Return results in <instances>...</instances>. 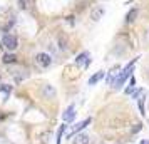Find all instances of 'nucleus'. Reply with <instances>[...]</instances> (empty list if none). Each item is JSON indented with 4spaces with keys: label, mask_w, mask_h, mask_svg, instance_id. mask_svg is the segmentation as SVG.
I'll list each match as a JSON object with an SVG mask.
<instances>
[{
    "label": "nucleus",
    "mask_w": 149,
    "mask_h": 144,
    "mask_svg": "<svg viewBox=\"0 0 149 144\" xmlns=\"http://www.w3.org/2000/svg\"><path fill=\"white\" fill-rule=\"evenodd\" d=\"M2 45L7 49V50H15V49L19 47V40H17V37L12 34H7V35H3V39H2Z\"/></svg>",
    "instance_id": "obj_1"
},
{
    "label": "nucleus",
    "mask_w": 149,
    "mask_h": 144,
    "mask_svg": "<svg viewBox=\"0 0 149 144\" xmlns=\"http://www.w3.org/2000/svg\"><path fill=\"white\" fill-rule=\"evenodd\" d=\"M89 124H91V117H87V119H84V121H82V122H79V124H74V126H72V127H70V129H69V132H67V139H70V137H74L75 134H79V132H81L82 129H84V127H87Z\"/></svg>",
    "instance_id": "obj_2"
},
{
    "label": "nucleus",
    "mask_w": 149,
    "mask_h": 144,
    "mask_svg": "<svg viewBox=\"0 0 149 144\" xmlns=\"http://www.w3.org/2000/svg\"><path fill=\"white\" fill-rule=\"evenodd\" d=\"M35 62H37V65H40V67H49V65L52 64V59H50V55L49 54L40 52V54L35 55Z\"/></svg>",
    "instance_id": "obj_3"
},
{
    "label": "nucleus",
    "mask_w": 149,
    "mask_h": 144,
    "mask_svg": "<svg viewBox=\"0 0 149 144\" xmlns=\"http://www.w3.org/2000/svg\"><path fill=\"white\" fill-rule=\"evenodd\" d=\"M91 59H89V52H82V54L77 55V59H75V64L77 65H82V67H87Z\"/></svg>",
    "instance_id": "obj_4"
},
{
    "label": "nucleus",
    "mask_w": 149,
    "mask_h": 144,
    "mask_svg": "<svg viewBox=\"0 0 149 144\" xmlns=\"http://www.w3.org/2000/svg\"><path fill=\"white\" fill-rule=\"evenodd\" d=\"M74 117H75V107L74 106H69L67 109H65V112H64L62 119H64V122H70Z\"/></svg>",
    "instance_id": "obj_5"
},
{
    "label": "nucleus",
    "mask_w": 149,
    "mask_h": 144,
    "mask_svg": "<svg viewBox=\"0 0 149 144\" xmlns=\"http://www.w3.org/2000/svg\"><path fill=\"white\" fill-rule=\"evenodd\" d=\"M136 62H137V59H132V61L129 62L127 65L124 67V70L121 72V77H124V79H127V77L131 76V72L134 70V64H136Z\"/></svg>",
    "instance_id": "obj_6"
},
{
    "label": "nucleus",
    "mask_w": 149,
    "mask_h": 144,
    "mask_svg": "<svg viewBox=\"0 0 149 144\" xmlns=\"http://www.w3.org/2000/svg\"><path fill=\"white\" fill-rule=\"evenodd\" d=\"M72 144H89V136L79 132V134H75V136L72 137Z\"/></svg>",
    "instance_id": "obj_7"
},
{
    "label": "nucleus",
    "mask_w": 149,
    "mask_h": 144,
    "mask_svg": "<svg viewBox=\"0 0 149 144\" xmlns=\"http://www.w3.org/2000/svg\"><path fill=\"white\" fill-rule=\"evenodd\" d=\"M106 76V72H102V70H99V72H95L94 76L91 77V79H89V86H95V84L99 82V81H101L102 77Z\"/></svg>",
    "instance_id": "obj_8"
},
{
    "label": "nucleus",
    "mask_w": 149,
    "mask_h": 144,
    "mask_svg": "<svg viewBox=\"0 0 149 144\" xmlns=\"http://www.w3.org/2000/svg\"><path fill=\"white\" fill-rule=\"evenodd\" d=\"M2 62L3 64H15L17 62V57L12 52H7V54H3V57H2Z\"/></svg>",
    "instance_id": "obj_9"
},
{
    "label": "nucleus",
    "mask_w": 149,
    "mask_h": 144,
    "mask_svg": "<svg viewBox=\"0 0 149 144\" xmlns=\"http://www.w3.org/2000/svg\"><path fill=\"white\" fill-rule=\"evenodd\" d=\"M102 15H104V8H101V7H97V8H94L92 10V14H91V19L94 22H97L99 19H101Z\"/></svg>",
    "instance_id": "obj_10"
},
{
    "label": "nucleus",
    "mask_w": 149,
    "mask_h": 144,
    "mask_svg": "<svg viewBox=\"0 0 149 144\" xmlns=\"http://www.w3.org/2000/svg\"><path fill=\"white\" fill-rule=\"evenodd\" d=\"M136 17H137V8H132V10H131V12L127 14V17H126V22H127V24L134 22V20H136Z\"/></svg>",
    "instance_id": "obj_11"
},
{
    "label": "nucleus",
    "mask_w": 149,
    "mask_h": 144,
    "mask_svg": "<svg viewBox=\"0 0 149 144\" xmlns=\"http://www.w3.org/2000/svg\"><path fill=\"white\" fill-rule=\"evenodd\" d=\"M134 87H136V79H134V76L129 79V87L126 89V94H132L134 92Z\"/></svg>",
    "instance_id": "obj_12"
},
{
    "label": "nucleus",
    "mask_w": 149,
    "mask_h": 144,
    "mask_svg": "<svg viewBox=\"0 0 149 144\" xmlns=\"http://www.w3.org/2000/svg\"><path fill=\"white\" fill-rule=\"evenodd\" d=\"M0 90H2L3 94H10V92H12V86H10V84H2V86H0Z\"/></svg>",
    "instance_id": "obj_13"
},
{
    "label": "nucleus",
    "mask_w": 149,
    "mask_h": 144,
    "mask_svg": "<svg viewBox=\"0 0 149 144\" xmlns=\"http://www.w3.org/2000/svg\"><path fill=\"white\" fill-rule=\"evenodd\" d=\"M64 129H65V124H64V126H61V127H59V131H57V144H61V141H62V134H64Z\"/></svg>",
    "instance_id": "obj_14"
},
{
    "label": "nucleus",
    "mask_w": 149,
    "mask_h": 144,
    "mask_svg": "<svg viewBox=\"0 0 149 144\" xmlns=\"http://www.w3.org/2000/svg\"><path fill=\"white\" fill-rule=\"evenodd\" d=\"M19 3H20V8H24V10L30 8V2L29 0H19Z\"/></svg>",
    "instance_id": "obj_15"
},
{
    "label": "nucleus",
    "mask_w": 149,
    "mask_h": 144,
    "mask_svg": "<svg viewBox=\"0 0 149 144\" xmlns=\"http://www.w3.org/2000/svg\"><path fill=\"white\" fill-rule=\"evenodd\" d=\"M44 92H45V96H47V97L55 96V90H54V89H50V86H45V89H44Z\"/></svg>",
    "instance_id": "obj_16"
},
{
    "label": "nucleus",
    "mask_w": 149,
    "mask_h": 144,
    "mask_svg": "<svg viewBox=\"0 0 149 144\" xmlns=\"http://www.w3.org/2000/svg\"><path fill=\"white\" fill-rule=\"evenodd\" d=\"M139 111H141V114L142 116H144V114H146V111H144V97H139Z\"/></svg>",
    "instance_id": "obj_17"
},
{
    "label": "nucleus",
    "mask_w": 149,
    "mask_h": 144,
    "mask_svg": "<svg viewBox=\"0 0 149 144\" xmlns=\"http://www.w3.org/2000/svg\"><path fill=\"white\" fill-rule=\"evenodd\" d=\"M141 92H142V89H137V90H134V92H132V97H134V99H136V97H139V94H141Z\"/></svg>",
    "instance_id": "obj_18"
},
{
    "label": "nucleus",
    "mask_w": 149,
    "mask_h": 144,
    "mask_svg": "<svg viewBox=\"0 0 149 144\" xmlns=\"http://www.w3.org/2000/svg\"><path fill=\"white\" fill-rule=\"evenodd\" d=\"M141 144H149V141H142V143Z\"/></svg>",
    "instance_id": "obj_19"
},
{
    "label": "nucleus",
    "mask_w": 149,
    "mask_h": 144,
    "mask_svg": "<svg viewBox=\"0 0 149 144\" xmlns=\"http://www.w3.org/2000/svg\"><path fill=\"white\" fill-rule=\"evenodd\" d=\"M148 72H149V69H148ZM148 76H149V74H148Z\"/></svg>",
    "instance_id": "obj_20"
}]
</instances>
